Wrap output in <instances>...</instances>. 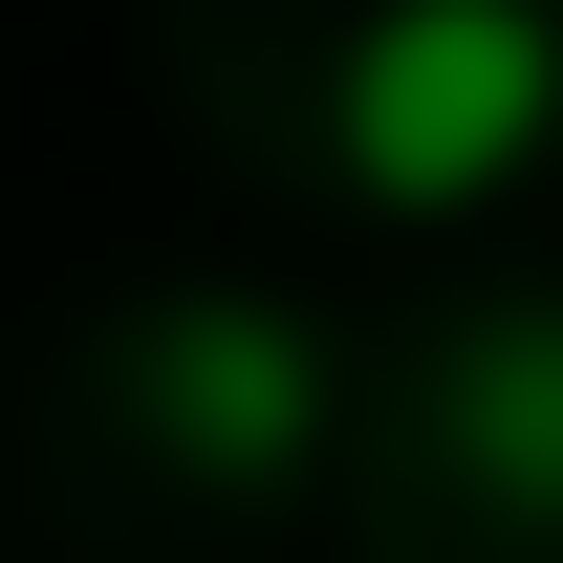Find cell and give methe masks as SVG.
Returning a JSON list of instances; mask_svg holds the SVG:
<instances>
[{
	"instance_id": "7a4b0ae2",
	"label": "cell",
	"mask_w": 563,
	"mask_h": 563,
	"mask_svg": "<svg viewBox=\"0 0 563 563\" xmlns=\"http://www.w3.org/2000/svg\"><path fill=\"white\" fill-rule=\"evenodd\" d=\"M131 412L174 433L196 477H282V455L325 433V347H303L282 303H239V282H196V303L131 325Z\"/></svg>"
},
{
	"instance_id": "6da1fadb",
	"label": "cell",
	"mask_w": 563,
	"mask_h": 563,
	"mask_svg": "<svg viewBox=\"0 0 563 563\" xmlns=\"http://www.w3.org/2000/svg\"><path fill=\"white\" fill-rule=\"evenodd\" d=\"M368 217H477L563 152V0H368L347 66H325Z\"/></svg>"
},
{
	"instance_id": "3957f363",
	"label": "cell",
	"mask_w": 563,
	"mask_h": 563,
	"mask_svg": "<svg viewBox=\"0 0 563 563\" xmlns=\"http://www.w3.org/2000/svg\"><path fill=\"white\" fill-rule=\"evenodd\" d=\"M433 412H455V455H477L498 498H542V520H563V303H498V325H455Z\"/></svg>"
}]
</instances>
